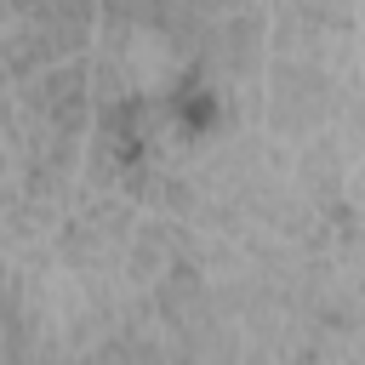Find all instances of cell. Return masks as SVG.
I'll return each mask as SVG.
<instances>
[{
	"mask_svg": "<svg viewBox=\"0 0 365 365\" xmlns=\"http://www.w3.org/2000/svg\"><path fill=\"white\" fill-rule=\"evenodd\" d=\"M177 114H188L194 125H205L211 120V97L205 91H188V97H177Z\"/></svg>",
	"mask_w": 365,
	"mask_h": 365,
	"instance_id": "6da1fadb",
	"label": "cell"
}]
</instances>
